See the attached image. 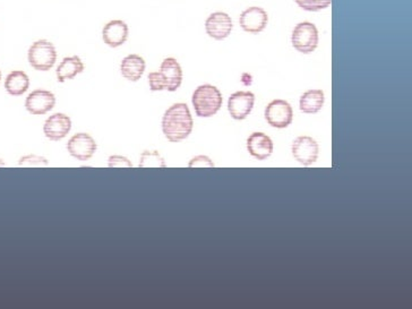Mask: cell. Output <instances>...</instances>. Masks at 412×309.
Here are the masks:
<instances>
[{
  "label": "cell",
  "mask_w": 412,
  "mask_h": 309,
  "mask_svg": "<svg viewBox=\"0 0 412 309\" xmlns=\"http://www.w3.org/2000/svg\"><path fill=\"white\" fill-rule=\"evenodd\" d=\"M291 43L297 52L310 54L318 46L317 28L309 22L297 24L292 32Z\"/></svg>",
  "instance_id": "obj_4"
},
{
  "label": "cell",
  "mask_w": 412,
  "mask_h": 309,
  "mask_svg": "<svg viewBox=\"0 0 412 309\" xmlns=\"http://www.w3.org/2000/svg\"><path fill=\"white\" fill-rule=\"evenodd\" d=\"M128 33V25L123 20H110L102 30L103 42L111 48H118L126 42Z\"/></svg>",
  "instance_id": "obj_13"
},
{
  "label": "cell",
  "mask_w": 412,
  "mask_h": 309,
  "mask_svg": "<svg viewBox=\"0 0 412 309\" xmlns=\"http://www.w3.org/2000/svg\"><path fill=\"white\" fill-rule=\"evenodd\" d=\"M160 72L166 78V90L169 92L177 91L183 82V69L177 59L172 57L166 58L161 63Z\"/></svg>",
  "instance_id": "obj_15"
},
{
  "label": "cell",
  "mask_w": 412,
  "mask_h": 309,
  "mask_svg": "<svg viewBox=\"0 0 412 309\" xmlns=\"http://www.w3.org/2000/svg\"><path fill=\"white\" fill-rule=\"evenodd\" d=\"M295 3L307 12H320L327 8L332 0H295Z\"/></svg>",
  "instance_id": "obj_21"
},
{
  "label": "cell",
  "mask_w": 412,
  "mask_h": 309,
  "mask_svg": "<svg viewBox=\"0 0 412 309\" xmlns=\"http://www.w3.org/2000/svg\"><path fill=\"white\" fill-rule=\"evenodd\" d=\"M56 97L52 92L47 90H35L31 92L25 100V108L32 115H46L54 109Z\"/></svg>",
  "instance_id": "obj_9"
},
{
  "label": "cell",
  "mask_w": 412,
  "mask_h": 309,
  "mask_svg": "<svg viewBox=\"0 0 412 309\" xmlns=\"http://www.w3.org/2000/svg\"><path fill=\"white\" fill-rule=\"evenodd\" d=\"M30 87V78L22 71H14L7 75L5 80V89L7 93L14 97H18L25 93Z\"/></svg>",
  "instance_id": "obj_18"
},
{
  "label": "cell",
  "mask_w": 412,
  "mask_h": 309,
  "mask_svg": "<svg viewBox=\"0 0 412 309\" xmlns=\"http://www.w3.org/2000/svg\"><path fill=\"white\" fill-rule=\"evenodd\" d=\"M30 65L40 72H48L55 66L57 61V50L48 40L35 41L28 52Z\"/></svg>",
  "instance_id": "obj_3"
},
{
  "label": "cell",
  "mask_w": 412,
  "mask_h": 309,
  "mask_svg": "<svg viewBox=\"0 0 412 309\" xmlns=\"http://www.w3.org/2000/svg\"><path fill=\"white\" fill-rule=\"evenodd\" d=\"M188 166L189 168H200V166L213 168L214 164H213L212 160L209 157H206V155H198V157H195L194 159L189 161Z\"/></svg>",
  "instance_id": "obj_25"
},
{
  "label": "cell",
  "mask_w": 412,
  "mask_h": 309,
  "mask_svg": "<svg viewBox=\"0 0 412 309\" xmlns=\"http://www.w3.org/2000/svg\"><path fill=\"white\" fill-rule=\"evenodd\" d=\"M194 121L186 103H175L164 112L162 132L166 140L177 143L192 134Z\"/></svg>",
  "instance_id": "obj_1"
},
{
  "label": "cell",
  "mask_w": 412,
  "mask_h": 309,
  "mask_svg": "<svg viewBox=\"0 0 412 309\" xmlns=\"http://www.w3.org/2000/svg\"><path fill=\"white\" fill-rule=\"evenodd\" d=\"M255 95L252 92L239 91L232 93L228 101L230 116L236 121H243L252 112Z\"/></svg>",
  "instance_id": "obj_8"
},
{
  "label": "cell",
  "mask_w": 412,
  "mask_h": 309,
  "mask_svg": "<svg viewBox=\"0 0 412 309\" xmlns=\"http://www.w3.org/2000/svg\"><path fill=\"white\" fill-rule=\"evenodd\" d=\"M192 102L198 117H212L222 107V95L214 85L204 84L195 90Z\"/></svg>",
  "instance_id": "obj_2"
},
{
  "label": "cell",
  "mask_w": 412,
  "mask_h": 309,
  "mask_svg": "<svg viewBox=\"0 0 412 309\" xmlns=\"http://www.w3.org/2000/svg\"><path fill=\"white\" fill-rule=\"evenodd\" d=\"M265 119L275 128H286L291 125L293 110L289 102L281 99H275L267 104L265 109Z\"/></svg>",
  "instance_id": "obj_5"
},
{
  "label": "cell",
  "mask_w": 412,
  "mask_h": 309,
  "mask_svg": "<svg viewBox=\"0 0 412 309\" xmlns=\"http://www.w3.org/2000/svg\"><path fill=\"white\" fill-rule=\"evenodd\" d=\"M249 154L258 160H265L273 153V142L264 133H253L247 140Z\"/></svg>",
  "instance_id": "obj_14"
},
{
  "label": "cell",
  "mask_w": 412,
  "mask_h": 309,
  "mask_svg": "<svg viewBox=\"0 0 412 309\" xmlns=\"http://www.w3.org/2000/svg\"><path fill=\"white\" fill-rule=\"evenodd\" d=\"M84 69H85V65L78 56L63 58L57 68L58 82L63 83L65 80H73L80 73H83Z\"/></svg>",
  "instance_id": "obj_17"
},
{
  "label": "cell",
  "mask_w": 412,
  "mask_h": 309,
  "mask_svg": "<svg viewBox=\"0 0 412 309\" xmlns=\"http://www.w3.org/2000/svg\"><path fill=\"white\" fill-rule=\"evenodd\" d=\"M150 89L152 92L166 90V80L161 72H152L149 74Z\"/></svg>",
  "instance_id": "obj_23"
},
{
  "label": "cell",
  "mask_w": 412,
  "mask_h": 309,
  "mask_svg": "<svg viewBox=\"0 0 412 309\" xmlns=\"http://www.w3.org/2000/svg\"><path fill=\"white\" fill-rule=\"evenodd\" d=\"M324 93L322 90H309L301 95L299 107L303 114H316L324 104Z\"/></svg>",
  "instance_id": "obj_19"
},
{
  "label": "cell",
  "mask_w": 412,
  "mask_h": 309,
  "mask_svg": "<svg viewBox=\"0 0 412 309\" xmlns=\"http://www.w3.org/2000/svg\"><path fill=\"white\" fill-rule=\"evenodd\" d=\"M239 23L243 31L258 35L267 28L269 16L265 9L261 7H249L241 13Z\"/></svg>",
  "instance_id": "obj_10"
},
{
  "label": "cell",
  "mask_w": 412,
  "mask_h": 309,
  "mask_svg": "<svg viewBox=\"0 0 412 309\" xmlns=\"http://www.w3.org/2000/svg\"><path fill=\"white\" fill-rule=\"evenodd\" d=\"M145 61L140 55L132 54L123 58L121 63V72L129 82H138L145 72Z\"/></svg>",
  "instance_id": "obj_16"
},
{
  "label": "cell",
  "mask_w": 412,
  "mask_h": 309,
  "mask_svg": "<svg viewBox=\"0 0 412 309\" xmlns=\"http://www.w3.org/2000/svg\"><path fill=\"white\" fill-rule=\"evenodd\" d=\"M97 145L92 136L86 133L74 135L67 143V151L73 158L80 161H87L95 155Z\"/></svg>",
  "instance_id": "obj_7"
},
{
  "label": "cell",
  "mask_w": 412,
  "mask_h": 309,
  "mask_svg": "<svg viewBox=\"0 0 412 309\" xmlns=\"http://www.w3.org/2000/svg\"><path fill=\"white\" fill-rule=\"evenodd\" d=\"M18 166L23 168H47L49 166V161L41 155L28 154L20 159Z\"/></svg>",
  "instance_id": "obj_22"
},
{
  "label": "cell",
  "mask_w": 412,
  "mask_h": 309,
  "mask_svg": "<svg viewBox=\"0 0 412 309\" xmlns=\"http://www.w3.org/2000/svg\"><path fill=\"white\" fill-rule=\"evenodd\" d=\"M166 161L158 152L145 151L140 157V168H166Z\"/></svg>",
  "instance_id": "obj_20"
},
{
  "label": "cell",
  "mask_w": 412,
  "mask_h": 309,
  "mask_svg": "<svg viewBox=\"0 0 412 309\" xmlns=\"http://www.w3.org/2000/svg\"><path fill=\"white\" fill-rule=\"evenodd\" d=\"M72 129V121L68 116L61 112H58L44 121L43 133L46 138L54 142H58L66 138Z\"/></svg>",
  "instance_id": "obj_12"
},
{
  "label": "cell",
  "mask_w": 412,
  "mask_h": 309,
  "mask_svg": "<svg viewBox=\"0 0 412 309\" xmlns=\"http://www.w3.org/2000/svg\"><path fill=\"white\" fill-rule=\"evenodd\" d=\"M0 80H1V72H0Z\"/></svg>",
  "instance_id": "obj_26"
},
{
  "label": "cell",
  "mask_w": 412,
  "mask_h": 309,
  "mask_svg": "<svg viewBox=\"0 0 412 309\" xmlns=\"http://www.w3.org/2000/svg\"><path fill=\"white\" fill-rule=\"evenodd\" d=\"M292 154L303 166H312L318 158L317 142L309 136H299L292 143Z\"/></svg>",
  "instance_id": "obj_6"
},
{
  "label": "cell",
  "mask_w": 412,
  "mask_h": 309,
  "mask_svg": "<svg viewBox=\"0 0 412 309\" xmlns=\"http://www.w3.org/2000/svg\"><path fill=\"white\" fill-rule=\"evenodd\" d=\"M108 166L109 168H133V164L132 161L126 157L115 154L108 159Z\"/></svg>",
  "instance_id": "obj_24"
},
{
  "label": "cell",
  "mask_w": 412,
  "mask_h": 309,
  "mask_svg": "<svg viewBox=\"0 0 412 309\" xmlns=\"http://www.w3.org/2000/svg\"><path fill=\"white\" fill-rule=\"evenodd\" d=\"M205 31L214 40H224L232 31V20L224 12H215L205 20Z\"/></svg>",
  "instance_id": "obj_11"
}]
</instances>
